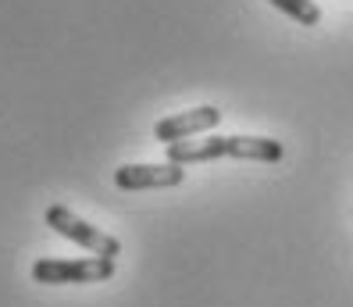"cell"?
I'll return each mask as SVG.
<instances>
[{
	"instance_id": "6",
	"label": "cell",
	"mask_w": 353,
	"mask_h": 307,
	"mask_svg": "<svg viewBox=\"0 0 353 307\" xmlns=\"http://www.w3.org/2000/svg\"><path fill=\"white\" fill-rule=\"evenodd\" d=\"M272 8H279L282 14H289L293 22H300V26H321V8L314 4V0H268Z\"/></svg>"
},
{
	"instance_id": "5",
	"label": "cell",
	"mask_w": 353,
	"mask_h": 307,
	"mask_svg": "<svg viewBox=\"0 0 353 307\" xmlns=\"http://www.w3.org/2000/svg\"><path fill=\"white\" fill-rule=\"evenodd\" d=\"M221 108L214 104H203V108H193V111H182V115H172V118H161L157 126H154V139L157 143H182V139H190L196 132H211L218 121H221Z\"/></svg>"
},
{
	"instance_id": "3",
	"label": "cell",
	"mask_w": 353,
	"mask_h": 307,
	"mask_svg": "<svg viewBox=\"0 0 353 307\" xmlns=\"http://www.w3.org/2000/svg\"><path fill=\"white\" fill-rule=\"evenodd\" d=\"M114 275L111 257H82V261H61V257H39L32 264V279L43 286H72V282H108Z\"/></svg>"
},
{
	"instance_id": "1",
	"label": "cell",
	"mask_w": 353,
	"mask_h": 307,
	"mask_svg": "<svg viewBox=\"0 0 353 307\" xmlns=\"http://www.w3.org/2000/svg\"><path fill=\"white\" fill-rule=\"evenodd\" d=\"M164 157L172 165H203L218 157H239V161H282L285 147L268 136H211L193 143H168Z\"/></svg>"
},
{
	"instance_id": "2",
	"label": "cell",
	"mask_w": 353,
	"mask_h": 307,
	"mask_svg": "<svg viewBox=\"0 0 353 307\" xmlns=\"http://www.w3.org/2000/svg\"><path fill=\"white\" fill-rule=\"evenodd\" d=\"M43 221L50 225L57 236H65V239L79 243V247L93 250L97 257H111V261H114V257L121 254V243H118L111 232H103V229H97V225L82 221L72 208H65V204H50L47 215H43Z\"/></svg>"
},
{
	"instance_id": "4",
	"label": "cell",
	"mask_w": 353,
	"mask_h": 307,
	"mask_svg": "<svg viewBox=\"0 0 353 307\" xmlns=\"http://www.w3.org/2000/svg\"><path fill=\"white\" fill-rule=\"evenodd\" d=\"M185 182V168L161 161V165H121L114 168V186L118 190H168V186H182Z\"/></svg>"
}]
</instances>
